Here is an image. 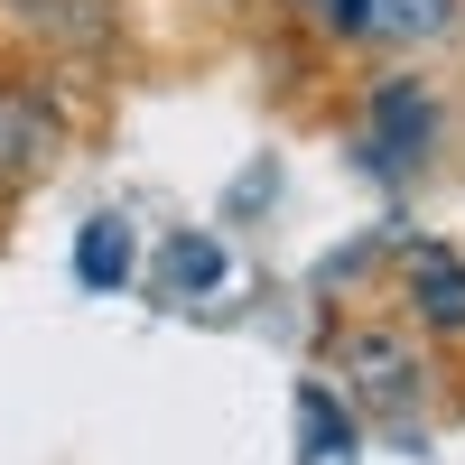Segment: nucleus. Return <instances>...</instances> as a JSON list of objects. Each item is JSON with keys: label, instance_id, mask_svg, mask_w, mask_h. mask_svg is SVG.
Here are the masks:
<instances>
[{"label": "nucleus", "instance_id": "f257e3e1", "mask_svg": "<svg viewBox=\"0 0 465 465\" xmlns=\"http://www.w3.org/2000/svg\"><path fill=\"white\" fill-rule=\"evenodd\" d=\"M289 10L363 56H410V47H438L456 28V0H289Z\"/></svg>", "mask_w": 465, "mask_h": 465}, {"label": "nucleus", "instance_id": "f03ea898", "mask_svg": "<svg viewBox=\"0 0 465 465\" xmlns=\"http://www.w3.org/2000/svg\"><path fill=\"white\" fill-rule=\"evenodd\" d=\"M429 140H438V103L419 94V84H381L372 94V159L381 168H410Z\"/></svg>", "mask_w": 465, "mask_h": 465}, {"label": "nucleus", "instance_id": "7ed1b4c3", "mask_svg": "<svg viewBox=\"0 0 465 465\" xmlns=\"http://www.w3.org/2000/svg\"><path fill=\"white\" fill-rule=\"evenodd\" d=\"M47 140H56L47 103H37V94H10V84H0V186H10V177H28L37 159H47Z\"/></svg>", "mask_w": 465, "mask_h": 465}, {"label": "nucleus", "instance_id": "20e7f679", "mask_svg": "<svg viewBox=\"0 0 465 465\" xmlns=\"http://www.w3.org/2000/svg\"><path fill=\"white\" fill-rule=\"evenodd\" d=\"M410 298H419V317H429L438 335H456V326H465V261H447V252H419V270H410Z\"/></svg>", "mask_w": 465, "mask_h": 465}, {"label": "nucleus", "instance_id": "39448f33", "mask_svg": "<svg viewBox=\"0 0 465 465\" xmlns=\"http://www.w3.org/2000/svg\"><path fill=\"white\" fill-rule=\"evenodd\" d=\"M74 270H84V289H122L131 280V223L122 214H94L74 232Z\"/></svg>", "mask_w": 465, "mask_h": 465}, {"label": "nucleus", "instance_id": "423d86ee", "mask_svg": "<svg viewBox=\"0 0 465 465\" xmlns=\"http://www.w3.org/2000/svg\"><path fill=\"white\" fill-rule=\"evenodd\" d=\"M168 280H177L186 298H214V289H223V252L205 242V232H177V242H168Z\"/></svg>", "mask_w": 465, "mask_h": 465}, {"label": "nucleus", "instance_id": "0eeeda50", "mask_svg": "<svg viewBox=\"0 0 465 465\" xmlns=\"http://www.w3.org/2000/svg\"><path fill=\"white\" fill-rule=\"evenodd\" d=\"M298 410L317 419V429H307V447H326V456H335V447H344V429H335V401H326V391H307Z\"/></svg>", "mask_w": 465, "mask_h": 465}]
</instances>
